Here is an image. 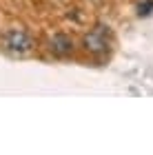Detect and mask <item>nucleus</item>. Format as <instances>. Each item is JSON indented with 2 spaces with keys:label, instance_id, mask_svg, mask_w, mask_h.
I'll use <instances>...</instances> for the list:
<instances>
[{
  "label": "nucleus",
  "instance_id": "1",
  "mask_svg": "<svg viewBox=\"0 0 153 155\" xmlns=\"http://www.w3.org/2000/svg\"><path fill=\"white\" fill-rule=\"evenodd\" d=\"M5 47L9 49L11 53H18V55H25V53H31L36 42H33V36L22 27H13V29H7L5 36H2Z\"/></svg>",
  "mask_w": 153,
  "mask_h": 155
},
{
  "label": "nucleus",
  "instance_id": "2",
  "mask_svg": "<svg viewBox=\"0 0 153 155\" xmlns=\"http://www.w3.org/2000/svg\"><path fill=\"white\" fill-rule=\"evenodd\" d=\"M82 49L91 55H104L109 51V38H107V31L104 27H95V29L87 31L82 36Z\"/></svg>",
  "mask_w": 153,
  "mask_h": 155
},
{
  "label": "nucleus",
  "instance_id": "3",
  "mask_svg": "<svg viewBox=\"0 0 153 155\" xmlns=\"http://www.w3.org/2000/svg\"><path fill=\"white\" fill-rule=\"evenodd\" d=\"M75 49V42L71 36H67V33H53L49 38V51L55 55V58H67V55H71Z\"/></svg>",
  "mask_w": 153,
  "mask_h": 155
}]
</instances>
